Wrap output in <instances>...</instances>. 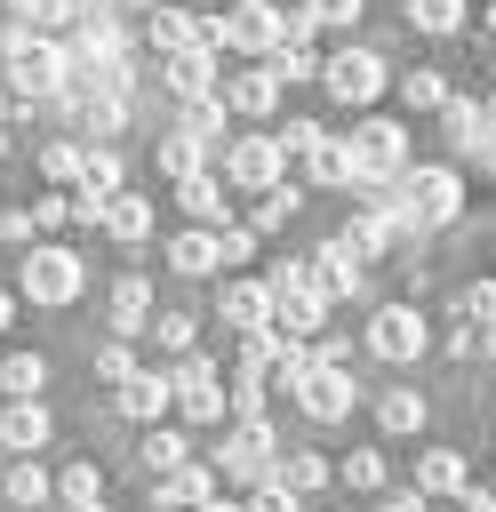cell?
<instances>
[{"instance_id": "cell-1", "label": "cell", "mask_w": 496, "mask_h": 512, "mask_svg": "<svg viewBox=\"0 0 496 512\" xmlns=\"http://www.w3.org/2000/svg\"><path fill=\"white\" fill-rule=\"evenodd\" d=\"M384 200H392L400 232H432V224H448V216L464 208V176H456V168H440V160H424V168H400Z\"/></svg>"}, {"instance_id": "cell-2", "label": "cell", "mask_w": 496, "mask_h": 512, "mask_svg": "<svg viewBox=\"0 0 496 512\" xmlns=\"http://www.w3.org/2000/svg\"><path fill=\"white\" fill-rule=\"evenodd\" d=\"M0 72H8V88H16V96H64V88H72V48H64V40H48V32H16Z\"/></svg>"}, {"instance_id": "cell-3", "label": "cell", "mask_w": 496, "mask_h": 512, "mask_svg": "<svg viewBox=\"0 0 496 512\" xmlns=\"http://www.w3.org/2000/svg\"><path fill=\"white\" fill-rule=\"evenodd\" d=\"M344 152H352V184H392L408 168V128L368 112L360 128H344Z\"/></svg>"}, {"instance_id": "cell-4", "label": "cell", "mask_w": 496, "mask_h": 512, "mask_svg": "<svg viewBox=\"0 0 496 512\" xmlns=\"http://www.w3.org/2000/svg\"><path fill=\"white\" fill-rule=\"evenodd\" d=\"M88 288V264L64 248V240H48V248H32L24 264H16V296H32V304H72Z\"/></svg>"}, {"instance_id": "cell-5", "label": "cell", "mask_w": 496, "mask_h": 512, "mask_svg": "<svg viewBox=\"0 0 496 512\" xmlns=\"http://www.w3.org/2000/svg\"><path fill=\"white\" fill-rule=\"evenodd\" d=\"M296 280H304L320 304H352V296L368 288V272H360V256H352L344 240H320L312 256H296Z\"/></svg>"}, {"instance_id": "cell-6", "label": "cell", "mask_w": 496, "mask_h": 512, "mask_svg": "<svg viewBox=\"0 0 496 512\" xmlns=\"http://www.w3.org/2000/svg\"><path fill=\"white\" fill-rule=\"evenodd\" d=\"M288 392H296V408H304L312 424H344V416H352V376H344L336 360H304V368L288 376Z\"/></svg>"}, {"instance_id": "cell-7", "label": "cell", "mask_w": 496, "mask_h": 512, "mask_svg": "<svg viewBox=\"0 0 496 512\" xmlns=\"http://www.w3.org/2000/svg\"><path fill=\"white\" fill-rule=\"evenodd\" d=\"M272 464H280V432L264 424V416H232V432H224V480H272Z\"/></svg>"}, {"instance_id": "cell-8", "label": "cell", "mask_w": 496, "mask_h": 512, "mask_svg": "<svg viewBox=\"0 0 496 512\" xmlns=\"http://www.w3.org/2000/svg\"><path fill=\"white\" fill-rule=\"evenodd\" d=\"M320 80H328V96L336 104H376L384 96V56L376 48H336V56H320Z\"/></svg>"}, {"instance_id": "cell-9", "label": "cell", "mask_w": 496, "mask_h": 512, "mask_svg": "<svg viewBox=\"0 0 496 512\" xmlns=\"http://www.w3.org/2000/svg\"><path fill=\"white\" fill-rule=\"evenodd\" d=\"M264 288H272V320H264V328H280L288 344H304V336H312V328L328 320V304H320V296H312V288L296 280V256H288V264H280V272H272Z\"/></svg>"}, {"instance_id": "cell-10", "label": "cell", "mask_w": 496, "mask_h": 512, "mask_svg": "<svg viewBox=\"0 0 496 512\" xmlns=\"http://www.w3.org/2000/svg\"><path fill=\"white\" fill-rule=\"evenodd\" d=\"M280 176H288V160H280L272 136H240V144H224V192H272Z\"/></svg>"}, {"instance_id": "cell-11", "label": "cell", "mask_w": 496, "mask_h": 512, "mask_svg": "<svg viewBox=\"0 0 496 512\" xmlns=\"http://www.w3.org/2000/svg\"><path fill=\"white\" fill-rule=\"evenodd\" d=\"M424 344H432V328H424L416 304H376V312H368V352H376V360H416Z\"/></svg>"}, {"instance_id": "cell-12", "label": "cell", "mask_w": 496, "mask_h": 512, "mask_svg": "<svg viewBox=\"0 0 496 512\" xmlns=\"http://www.w3.org/2000/svg\"><path fill=\"white\" fill-rule=\"evenodd\" d=\"M168 392H176V408H184L192 424H224V376H216L200 352H184V360L168 368Z\"/></svg>"}, {"instance_id": "cell-13", "label": "cell", "mask_w": 496, "mask_h": 512, "mask_svg": "<svg viewBox=\"0 0 496 512\" xmlns=\"http://www.w3.org/2000/svg\"><path fill=\"white\" fill-rule=\"evenodd\" d=\"M120 56H128L120 16H112V8H80V16H72V72H88V64H120Z\"/></svg>"}, {"instance_id": "cell-14", "label": "cell", "mask_w": 496, "mask_h": 512, "mask_svg": "<svg viewBox=\"0 0 496 512\" xmlns=\"http://www.w3.org/2000/svg\"><path fill=\"white\" fill-rule=\"evenodd\" d=\"M216 80H224V64H216V48L208 40H192V48H176V56H160V88L184 104V96H216Z\"/></svg>"}, {"instance_id": "cell-15", "label": "cell", "mask_w": 496, "mask_h": 512, "mask_svg": "<svg viewBox=\"0 0 496 512\" xmlns=\"http://www.w3.org/2000/svg\"><path fill=\"white\" fill-rule=\"evenodd\" d=\"M392 240H400L392 200H384V192H360V208H352V224H344V248H352V256H384Z\"/></svg>"}, {"instance_id": "cell-16", "label": "cell", "mask_w": 496, "mask_h": 512, "mask_svg": "<svg viewBox=\"0 0 496 512\" xmlns=\"http://www.w3.org/2000/svg\"><path fill=\"white\" fill-rule=\"evenodd\" d=\"M216 320H224L232 336L264 328V320H272V288H264V280H224V296H216Z\"/></svg>"}, {"instance_id": "cell-17", "label": "cell", "mask_w": 496, "mask_h": 512, "mask_svg": "<svg viewBox=\"0 0 496 512\" xmlns=\"http://www.w3.org/2000/svg\"><path fill=\"white\" fill-rule=\"evenodd\" d=\"M440 128H448V144H456V152H488V144H496L488 104H472V96H440Z\"/></svg>"}, {"instance_id": "cell-18", "label": "cell", "mask_w": 496, "mask_h": 512, "mask_svg": "<svg viewBox=\"0 0 496 512\" xmlns=\"http://www.w3.org/2000/svg\"><path fill=\"white\" fill-rule=\"evenodd\" d=\"M216 96H224V112H240V120H264V112L280 104V80L256 64V72H232V80H216Z\"/></svg>"}, {"instance_id": "cell-19", "label": "cell", "mask_w": 496, "mask_h": 512, "mask_svg": "<svg viewBox=\"0 0 496 512\" xmlns=\"http://www.w3.org/2000/svg\"><path fill=\"white\" fill-rule=\"evenodd\" d=\"M176 200H184V216H192V224H208V232H216V224H224V208H232V192H224V176H216V168L176 176Z\"/></svg>"}, {"instance_id": "cell-20", "label": "cell", "mask_w": 496, "mask_h": 512, "mask_svg": "<svg viewBox=\"0 0 496 512\" xmlns=\"http://www.w3.org/2000/svg\"><path fill=\"white\" fill-rule=\"evenodd\" d=\"M120 416H136V424H160V408H176V392H168V368H136L120 392Z\"/></svg>"}, {"instance_id": "cell-21", "label": "cell", "mask_w": 496, "mask_h": 512, "mask_svg": "<svg viewBox=\"0 0 496 512\" xmlns=\"http://www.w3.org/2000/svg\"><path fill=\"white\" fill-rule=\"evenodd\" d=\"M48 432H56V416L40 408V400H8V416H0V448H48Z\"/></svg>"}, {"instance_id": "cell-22", "label": "cell", "mask_w": 496, "mask_h": 512, "mask_svg": "<svg viewBox=\"0 0 496 512\" xmlns=\"http://www.w3.org/2000/svg\"><path fill=\"white\" fill-rule=\"evenodd\" d=\"M464 480H472V472H464L456 448H424V456H416V496H464Z\"/></svg>"}, {"instance_id": "cell-23", "label": "cell", "mask_w": 496, "mask_h": 512, "mask_svg": "<svg viewBox=\"0 0 496 512\" xmlns=\"http://www.w3.org/2000/svg\"><path fill=\"white\" fill-rule=\"evenodd\" d=\"M208 496H216V472H208V464L160 472V512H192V504H208Z\"/></svg>"}, {"instance_id": "cell-24", "label": "cell", "mask_w": 496, "mask_h": 512, "mask_svg": "<svg viewBox=\"0 0 496 512\" xmlns=\"http://www.w3.org/2000/svg\"><path fill=\"white\" fill-rule=\"evenodd\" d=\"M296 160H304V176H312V184H352V152H344V136H328V128H320Z\"/></svg>"}, {"instance_id": "cell-25", "label": "cell", "mask_w": 496, "mask_h": 512, "mask_svg": "<svg viewBox=\"0 0 496 512\" xmlns=\"http://www.w3.org/2000/svg\"><path fill=\"white\" fill-rule=\"evenodd\" d=\"M104 312H112V336H136L144 320H152V288L128 272V280H112V296H104Z\"/></svg>"}, {"instance_id": "cell-26", "label": "cell", "mask_w": 496, "mask_h": 512, "mask_svg": "<svg viewBox=\"0 0 496 512\" xmlns=\"http://www.w3.org/2000/svg\"><path fill=\"white\" fill-rule=\"evenodd\" d=\"M144 32H152V48H160V56H176V48H192V40H200V16H192V8L152 0V24H144Z\"/></svg>"}, {"instance_id": "cell-27", "label": "cell", "mask_w": 496, "mask_h": 512, "mask_svg": "<svg viewBox=\"0 0 496 512\" xmlns=\"http://www.w3.org/2000/svg\"><path fill=\"white\" fill-rule=\"evenodd\" d=\"M96 224H104L112 240H144V232H152V200H144V192H112Z\"/></svg>"}, {"instance_id": "cell-28", "label": "cell", "mask_w": 496, "mask_h": 512, "mask_svg": "<svg viewBox=\"0 0 496 512\" xmlns=\"http://www.w3.org/2000/svg\"><path fill=\"white\" fill-rule=\"evenodd\" d=\"M168 264H176L184 280H200V272H224V264H216V232H208V224L176 232V240H168Z\"/></svg>"}, {"instance_id": "cell-29", "label": "cell", "mask_w": 496, "mask_h": 512, "mask_svg": "<svg viewBox=\"0 0 496 512\" xmlns=\"http://www.w3.org/2000/svg\"><path fill=\"white\" fill-rule=\"evenodd\" d=\"M0 488H8V504H16V512H40V504L56 496V480H48L32 456H24V464H0Z\"/></svg>"}, {"instance_id": "cell-30", "label": "cell", "mask_w": 496, "mask_h": 512, "mask_svg": "<svg viewBox=\"0 0 496 512\" xmlns=\"http://www.w3.org/2000/svg\"><path fill=\"white\" fill-rule=\"evenodd\" d=\"M224 96H184V112H176V128L192 136V144H224Z\"/></svg>"}, {"instance_id": "cell-31", "label": "cell", "mask_w": 496, "mask_h": 512, "mask_svg": "<svg viewBox=\"0 0 496 512\" xmlns=\"http://www.w3.org/2000/svg\"><path fill=\"white\" fill-rule=\"evenodd\" d=\"M40 384H48V360L40 352H8L0 360V392L8 400H40Z\"/></svg>"}, {"instance_id": "cell-32", "label": "cell", "mask_w": 496, "mask_h": 512, "mask_svg": "<svg viewBox=\"0 0 496 512\" xmlns=\"http://www.w3.org/2000/svg\"><path fill=\"white\" fill-rule=\"evenodd\" d=\"M376 424H384V432H424V392H416V384H392V392L376 400Z\"/></svg>"}, {"instance_id": "cell-33", "label": "cell", "mask_w": 496, "mask_h": 512, "mask_svg": "<svg viewBox=\"0 0 496 512\" xmlns=\"http://www.w3.org/2000/svg\"><path fill=\"white\" fill-rule=\"evenodd\" d=\"M272 480H280L288 496H312V488H328V464H320L312 448H288V456L272 464Z\"/></svg>"}, {"instance_id": "cell-34", "label": "cell", "mask_w": 496, "mask_h": 512, "mask_svg": "<svg viewBox=\"0 0 496 512\" xmlns=\"http://www.w3.org/2000/svg\"><path fill=\"white\" fill-rule=\"evenodd\" d=\"M56 504L96 512V504H104V472H96V464H64V472H56Z\"/></svg>"}, {"instance_id": "cell-35", "label": "cell", "mask_w": 496, "mask_h": 512, "mask_svg": "<svg viewBox=\"0 0 496 512\" xmlns=\"http://www.w3.org/2000/svg\"><path fill=\"white\" fill-rule=\"evenodd\" d=\"M80 192H96V200L120 192V152H112V144H88V152H80Z\"/></svg>"}, {"instance_id": "cell-36", "label": "cell", "mask_w": 496, "mask_h": 512, "mask_svg": "<svg viewBox=\"0 0 496 512\" xmlns=\"http://www.w3.org/2000/svg\"><path fill=\"white\" fill-rule=\"evenodd\" d=\"M176 464H192V440H184V432H160V424H152V432H144V472L160 480V472H176Z\"/></svg>"}, {"instance_id": "cell-37", "label": "cell", "mask_w": 496, "mask_h": 512, "mask_svg": "<svg viewBox=\"0 0 496 512\" xmlns=\"http://www.w3.org/2000/svg\"><path fill=\"white\" fill-rule=\"evenodd\" d=\"M408 24L432 32V40H448V32H464V0H408Z\"/></svg>"}, {"instance_id": "cell-38", "label": "cell", "mask_w": 496, "mask_h": 512, "mask_svg": "<svg viewBox=\"0 0 496 512\" xmlns=\"http://www.w3.org/2000/svg\"><path fill=\"white\" fill-rule=\"evenodd\" d=\"M296 208H304V192H296V184H288V176H280V184H272V192H264V200H256V224H248V232H280V224H288V216H296Z\"/></svg>"}, {"instance_id": "cell-39", "label": "cell", "mask_w": 496, "mask_h": 512, "mask_svg": "<svg viewBox=\"0 0 496 512\" xmlns=\"http://www.w3.org/2000/svg\"><path fill=\"white\" fill-rule=\"evenodd\" d=\"M200 152H208V144H192L184 128H168V136H160V176H168V184H176V176H192V168H200Z\"/></svg>"}, {"instance_id": "cell-40", "label": "cell", "mask_w": 496, "mask_h": 512, "mask_svg": "<svg viewBox=\"0 0 496 512\" xmlns=\"http://www.w3.org/2000/svg\"><path fill=\"white\" fill-rule=\"evenodd\" d=\"M336 480H344V488H360V496H376V488H384V456H376V448H352Z\"/></svg>"}, {"instance_id": "cell-41", "label": "cell", "mask_w": 496, "mask_h": 512, "mask_svg": "<svg viewBox=\"0 0 496 512\" xmlns=\"http://www.w3.org/2000/svg\"><path fill=\"white\" fill-rule=\"evenodd\" d=\"M128 376H136V352H128V336H112V344L96 352V384H112V392H120Z\"/></svg>"}, {"instance_id": "cell-42", "label": "cell", "mask_w": 496, "mask_h": 512, "mask_svg": "<svg viewBox=\"0 0 496 512\" xmlns=\"http://www.w3.org/2000/svg\"><path fill=\"white\" fill-rule=\"evenodd\" d=\"M400 96H408V112H440V72H400Z\"/></svg>"}, {"instance_id": "cell-43", "label": "cell", "mask_w": 496, "mask_h": 512, "mask_svg": "<svg viewBox=\"0 0 496 512\" xmlns=\"http://www.w3.org/2000/svg\"><path fill=\"white\" fill-rule=\"evenodd\" d=\"M40 176L48 184H80V144H48L40 152Z\"/></svg>"}, {"instance_id": "cell-44", "label": "cell", "mask_w": 496, "mask_h": 512, "mask_svg": "<svg viewBox=\"0 0 496 512\" xmlns=\"http://www.w3.org/2000/svg\"><path fill=\"white\" fill-rule=\"evenodd\" d=\"M248 248H256L248 224H216V264H248Z\"/></svg>"}, {"instance_id": "cell-45", "label": "cell", "mask_w": 496, "mask_h": 512, "mask_svg": "<svg viewBox=\"0 0 496 512\" xmlns=\"http://www.w3.org/2000/svg\"><path fill=\"white\" fill-rule=\"evenodd\" d=\"M240 512H304V496H288L280 480H256V496H248Z\"/></svg>"}, {"instance_id": "cell-46", "label": "cell", "mask_w": 496, "mask_h": 512, "mask_svg": "<svg viewBox=\"0 0 496 512\" xmlns=\"http://www.w3.org/2000/svg\"><path fill=\"white\" fill-rule=\"evenodd\" d=\"M144 328H160L168 352H192V312H160V320H144Z\"/></svg>"}, {"instance_id": "cell-47", "label": "cell", "mask_w": 496, "mask_h": 512, "mask_svg": "<svg viewBox=\"0 0 496 512\" xmlns=\"http://www.w3.org/2000/svg\"><path fill=\"white\" fill-rule=\"evenodd\" d=\"M312 24H360V0H296Z\"/></svg>"}, {"instance_id": "cell-48", "label": "cell", "mask_w": 496, "mask_h": 512, "mask_svg": "<svg viewBox=\"0 0 496 512\" xmlns=\"http://www.w3.org/2000/svg\"><path fill=\"white\" fill-rule=\"evenodd\" d=\"M464 320H472V328L496 320V280H472V288H464Z\"/></svg>"}, {"instance_id": "cell-49", "label": "cell", "mask_w": 496, "mask_h": 512, "mask_svg": "<svg viewBox=\"0 0 496 512\" xmlns=\"http://www.w3.org/2000/svg\"><path fill=\"white\" fill-rule=\"evenodd\" d=\"M24 216H32V224H64V216H72V200H56V192H40V200H32Z\"/></svg>"}, {"instance_id": "cell-50", "label": "cell", "mask_w": 496, "mask_h": 512, "mask_svg": "<svg viewBox=\"0 0 496 512\" xmlns=\"http://www.w3.org/2000/svg\"><path fill=\"white\" fill-rule=\"evenodd\" d=\"M472 344H480V352L496 360V320H480V328H472Z\"/></svg>"}, {"instance_id": "cell-51", "label": "cell", "mask_w": 496, "mask_h": 512, "mask_svg": "<svg viewBox=\"0 0 496 512\" xmlns=\"http://www.w3.org/2000/svg\"><path fill=\"white\" fill-rule=\"evenodd\" d=\"M376 512H424V496H384Z\"/></svg>"}, {"instance_id": "cell-52", "label": "cell", "mask_w": 496, "mask_h": 512, "mask_svg": "<svg viewBox=\"0 0 496 512\" xmlns=\"http://www.w3.org/2000/svg\"><path fill=\"white\" fill-rule=\"evenodd\" d=\"M88 8H112V16H128V8H152V0H88Z\"/></svg>"}, {"instance_id": "cell-53", "label": "cell", "mask_w": 496, "mask_h": 512, "mask_svg": "<svg viewBox=\"0 0 496 512\" xmlns=\"http://www.w3.org/2000/svg\"><path fill=\"white\" fill-rule=\"evenodd\" d=\"M192 512H240V504H224V488H216V496H208V504H192Z\"/></svg>"}, {"instance_id": "cell-54", "label": "cell", "mask_w": 496, "mask_h": 512, "mask_svg": "<svg viewBox=\"0 0 496 512\" xmlns=\"http://www.w3.org/2000/svg\"><path fill=\"white\" fill-rule=\"evenodd\" d=\"M8 320H16V296H8V288H0V328H8Z\"/></svg>"}, {"instance_id": "cell-55", "label": "cell", "mask_w": 496, "mask_h": 512, "mask_svg": "<svg viewBox=\"0 0 496 512\" xmlns=\"http://www.w3.org/2000/svg\"><path fill=\"white\" fill-rule=\"evenodd\" d=\"M464 512H496V496H464Z\"/></svg>"}, {"instance_id": "cell-56", "label": "cell", "mask_w": 496, "mask_h": 512, "mask_svg": "<svg viewBox=\"0 0 496 512\" xmlns=\"http://www.w3.org/2000/svg\"><path fill=\"white\" fill-rule=\"evenodd\" d=\"M480 168H488V176H496V144H488V152H480Z\"/></svg>"}, {"instance_id": "cell-57", "label": "cell", "mask_w": 496, "mask_h": 512, "mask_svg": "<svg viewBox=\"0 0 496 512\" xmlns=\"http://www.w3.org/2000/svg\"><path fill=\"white\" fill-rule=\"evenodd\" d=\"M488 32H496V8H488Z\"/></svg>"}, {"instance_id": "cell-58", "label": "cell", "mask_w": 496, "mask_h": 512, "mask_svg": "<svg viewBox=\"0 0 496 512\" xmlns=\"http://www.w3.org/2000/svg\"><path fill=\"white\" fill-rule=\"evenodd\" d=\"M0 128H8V104H0Z\"/></svg>"}, {"instance_id": "cell-59", "label": "cell", "mask_w": 496, "mask_h": 512, "mask_svg": "<svg viewBox=\"0 0 496 512\" xmlns=\"http://www.w3.org/2000/svg\"><path fill=\"white\" fill-rule=\"evenodd\" d=\"M488 120H496V96H488Z\"/></svg>"}, {"instance_id": "cell-60", "label": "cell", "mask_w": 496, "mask_h": 512, "mask_svg": "<svg viewBox=\"0 0 496 512\" xmlns=\"http://www.w3.org/2000/svg\"><path fill=\"white\" fill-rule=\"evenodd\" d=\"M488 496H496V488H488Z\"/></svg>"}]
</instances>
